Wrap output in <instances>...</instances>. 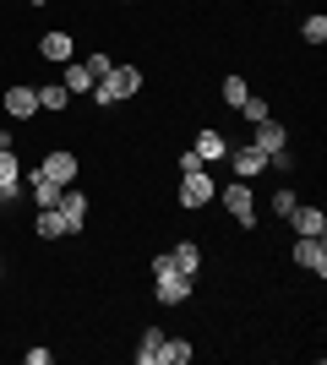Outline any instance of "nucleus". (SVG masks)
Instances as JSON below:
<instances>
[{
    "instance_id": "nucleus-1",
    "label": "nucleus",
    "mask_w": 327,
    "mask_h": 365,
    "mask_svg": "<svg viewBox=\"0 0 327 365\" xmlns=\"http://www.w3.org/2000/svg\"><path fill=\"white\" fill-rule=\"evenodd\" d=\"M153 289H158V305H186L191 300V278L170 262V251L153 262Z\"/></svg>"
},
{
    "instance_id": "nucleus-2",
    "label": "nucleus",
    "mask_w": 327,
    "mask_h": 365,
    "mask_svg": "<svg viewBox=\"0 0 327 365\" xmlns=\"http://www.w3.org/2000/svg\"><path fill=\"white\" fill-rule=\"evenodd\" d=\"M137 88H142V71H137V66H115L104 82H93V98H98V104H120V98H131Z\"/></svg>"
},
{
    "instance_id": "nucleus-3",
    "label": "nucleus",
    "mask_w": 327,
    "mask_h": 365,
    "mask_svg": "<svg viewBox=\"0 0 327 365\" xmlns=\"http://www.w3.org/2000/svg\"><path fill=\"white\" fill-rule=\"evenodd\" d=\"M213 197L218 191H213V175H207V169H191L186 180H180V202H186V207H207Z\"/></svg>"
},
{
    "instance_id": "nucleus-4",
    "label": "nucleus",
    "mask_w": 327,
    "mask_h": 365,
    "mask_svg": "<svg viewBox=\"0 0 327 365\" xmlns=\"http://www.w3.org/2000/svg\"><path fill=\"white\" fill-rule=\"evenodd\" d=\"M224 207H229V213H234V224H256V197H251V185L246 180H234L229 185V191H224Z\"/></svg>"
},
{
    "instance_id": "nucleus-5",
    "label": "nucleus",
    "mask_w": 327,
    "mask_h": 365,
    "mask_svg": "<svg viewBox=\"0 0 327 365\" xmlns=\"http://www.w3.org/2000/svg\"><path fill=\"white\" fill-rule=\"evenodd\" d=\"M38 175L55 180V185H71V180H77V153H49L44 164H38Z\"/></svg>"
},
{
    "instance_id": "nucleus-6",
    "label": "nucleus",
    "mask_w": 327,
    "mask_h": 365,
    "mask_svg": "<svg viewBox=\"0 0 327 365\" xmlns=\"http://www.w3.org/2000/svg\"><path fill=\"white\" fill-rule=\"evenodd\" d=\"M55 207H61V218H66V235H77V229L88 224V197H82V191H61Z\"/></svg>"
},
{
    "instance_id": "nucleus-7",
    "label": "nucleus",
    "mask_w": 327,
    "mask_h": 365,
    "mask_svg": "<svg viewBox=\"0 0 327 365\" xmlns=\"http://www.w3.org/2000/svg\"><path fill=\"white\" fill-rule=\"evenodd\" d=\"M295 262H300V267H311V273L322 278L327 273V245L311 240V235H300V240H295Z\"/></svg>"
},
{
    "instance_id": "nucleus-8",
    "label": "nucleus",
    "mask_w": 327,
    "mask_h": 365,
    "mask_svg": "<svg viewBox=\"0 0 327 365\" xmlns=\"http://www.w3.org/2000/svg\"><path fill=\"white\" fill-rule=\"evenodd\" d=\"M6 109H11V120H33L38 115V88H11L6 93Z\"/></svg>"
},
{
    "instance_id": "nucleus-9",
    "label": "nucleus",
    "mask_w": 327,
    "mask_h": 365,
    "mask_svg": "<svg viewBox=\"0 0 327 365\" xmlns=\"http://www.w3.org/2000/svg\"><path fill=\"white\" fill-rule=\"evenodd\" d=\"M229 164H234V175H246V180H251V175H262V169H267V153L246 142V148H234V153H229Z\"/></svg>"
},
{
    "instance_id": "nucleus-10",
    "label": "nucleus",
    "mask_w": 327,
    "mask_h": 365,
    "mask_svg": "<svg viewBox=\"0 0 327 365\" xmlns=\"http://www.w3.org/2000/svg\"><path fill=\"white\" fill-rule=\"evenodd\" d=\"M284 142H289V131H284L279 120H262V125H256V137H251V148H262L267 158H273V153H284Z\"/></svg>"
},
{
    "instance_id": "nucleus-11",
    "label": "nucleus",
    "mask_w": 327,
    "mask_h": 365,
    "mask_svg": "<svg viewBox=\"0 0 327 365\" xmlns=\"http://www.w3.org/2000/svg\"><path fill=\"white\" fill-rule=\"evenodd\" d=\"M289 218H295V235H311V240H322V235H327L322 207H300V202H295V213H289Z\"/></svg>"
},
{
    "instance_id": "nucleus-12",
    "label": "nucleus",
    "mask_w": 327,
    "mask_h": 365,
    "mask_svg": "<svg viewBox=\"0 0 327 365\" xmlns=\"http://www.w3.org/2000/svg\"><path fill=\"white\" fill-rule=\"evenodd\" d=\"M38 55H44V61H77V49H71V38H66V33H44V38H38Z\"/></svg>"
},
{
    "instance_id": "nucleus-13",
    "label": "nucleus",
    "mask_w": 327,
    "mask_h": 365,
    "mask_svg": "<svg viewBox=\"0 0 327 365\" xmlns=\"http://www.w3.org/2000/svg\"><path fill=\"white\" fill-rule=\"evenodd\" d=\"M16 175H22V169H16V153L0 148V197H6V202H16V191H22V185H16Z\"/></svg>"
},
{
    "instance_id": "nucleus-14",
    "label": "nucleus",
    "mask_w": 327,
    "mask_h": 365,
    "mask_svg": "<svg viewBox=\"0 0 327 365\" xmlns=\"http://www.w3.org/2000/svg\"><path fill=\"white\" fill-rule=\"evenodd\" d=\"M197 158H202V164H213V158H224V153H229V142L218 137V131H197Z\"/></svg>"
},
{
    "instance_id": "nucleus-15",
    "label": "nucleus",
    "mask_w": 327,
    "mask_h": 365,
    "mask_svg": "<svg viewBox=\"0 0 327 365\" xmlns=\"http://www.w3.org/2000/svg\"><path fill=\"white\" fill-rule=\"evenodd\" d=\"M170 262H175V267H180L186 278H197V267H202V251H197L191 240H180V245L170 251Z\"/></svg>"
},
{
    "instance_id": "nucleus-16",
    "label": "nucleus",
    "mask_w": 327,
    "mask_h": 365,
    "mask_svg": "<svg viewBox=\"0 0 327 365\" xmlns=\"http://www.w3.org/2000/svg\"><path fill=\"white\" fill-rule=\"evenodd\" d=\"M66 93H93V76H88V66L82 61H66V82H61Z\"/></svg>"
},
{
    "instance_id": "nucleus-17",
    "label": "nucleus",
    "mask_w": 327,
    "mask_h": 365,
    "mask_svg": "<svg viewBox=\"0 0 327 365\" xmlns=\"http://www.w3.org/2000/svg\"><path fill=\"white\" fill-rule=\"evenodd\" d=\"M186 360H191L186 338H164V344H158V365H186Z\"/></svg>"
},
{
    "instance_id": "nucleus-18",
    "label": "nucleus",
    "mask_w": 327,
    "mask_h": 365,
    "mask_svg": "<svg viewBox=\"0 0 327 365\" xmlns=\"http://www.w3.org/2000/svg\"><path fill=\"white\" fill-rule=\"evenodd\" d=\"M158 344H164V333H158V327H147V333H142V344H137V365H158Z\"/></svg>"
},
{
    "instance_id": "nucleus-19",
    "label": "nucleus",
    "mask_w": 327,
    "mask_h": 365,
    "mask_svg": "<svg viewBox=\"0 0 327 365\" xmlns=\"http://www.w3.org/2000/svg\"><path fill=\"white\" fill-rule=\"evenodd\" d=\"M61 191H66V185L44 180V175H33V202H38V207H55V202H61Z\"/></svg>"
},
{
    "instance_id": "nucleus-20",
    "label": "nucleus",
    "mask_w": 327,
    "mask_h": 365,
    "mask_svg": "<svg viewBox=\"0 0 327 365\" xmlns=\"http://www.w3.org/2000/svg\"><path fill=\"white\" fill-rule=\"evenodd\" d=\"M38 235H44V240L66 235V218H61V207H38Z\"/></svg>"
},
{
    "instance_id": "nucleus-21",
    "label": "nucleus",
    "mask_w": 327,
    "mask_h": 365,
    "mask_svg": "<svg viewBox=\"0 0 327 365\" xmlns=\"http://www.w3.org/2000/svg\"><path fill=\"white\" fill-rule=\"evenodd\" d=\"M246 98H251V88H246V82H240V76H224V104H229V109H240Z\"/></svg>"
},
{
    "instance_id": "nucleus-22",
    "label": "nucleus",
    "mask_w": 327,
    "mask_h": 365,
    "mask_svg": "<svg viewBox=\"0 0 327 365\" xmlns=\"http://www.w3.org/2000/svg\"><path fill=\"white\" fill-rule=\"evenodd\" d=\"M240 115H246V120H251V125H262V120H273V109H267V104H262V98H256V93H251L246 104H240Z\"/></svg>"
},
{
    "instance_id": "nucleus-23",
    "label": "nucleus",
    "mask_w": 327,
    "mask_h": 365,
    "mask_svg": "<svg viewBox=\"0 0 327 365\" xmlns=\"http://www.w3.org/2000/svg\"><path fill=\"white\" fill-rule=\"evenodd\" d=\"M66 104H71L66 88H38V109H66Z\"/></svg>"
},
{
    "instance_id": "nucleus-24",
    "label": "nucleus",
    "mask_w": 327,
    "mask_h": 365,
    "mask_svg": "<svg viewBox=\"0 0 327 365\" xmlns=\"http://www.w3.org/2000/svg\"><path fill=\"white\" fill-rule=\"evenodd\" d=\"M88 66V76H93V82H104L109 71H115V61H109V55H93V61H82Z\"/></svg>"
},
{
    "instance_id": "nucleus-25",
    "label": "nucleus",
    "mask_w": 327,
    "mask_h": 365,
    "mask_svg": "<svg viewBox=\"0 0 327 365\" xmlns=\"http://www.w3.org/2000/svg\"><path fill=\"white\" fill-rule=\"evenodd\" d=\"M300 33H306L311 44H322V38H327V16H306V28H300Z\"/></svg>"
},
{
    "instance_id": "nucleus-26",
    "label": "nucleus",
    "mask_w": 327,
    "mask_h": 365,
    "mask_svg": "<svg viewBox=\"0 0 327 365\" xmlns=\"http://www.w3.org/2000/svg\"><path fill=\"white\" fill-rule=\"evenodd\" d=\"M273 213H279V218L295 213V191H273Z\"/></svg>"
},
{
    "instance_id": "nucleus-27",
    "label": "nucleus",
    "mask_w": 327,
    "mask_h": 365,
    "mask_svg": "<svg viewBox=\"0 0 327 365\" xmlns=\"http://www.w3.org/2000/svg\"><path fill=\"white\" fill-rule=\"evenodd\" d=\"M28 6H44V0H28Z\"/></svg>"
},
{
    "instance_id": "nucleus-28",
    "label": "nucleus",
    "mask_w": 327,
    "mask_h": 365,
    "mask_svg": "<svg viewBox=\"0 0 327 365\" xmlns=\"http://www.w3.org/2000/svg\"><path fill=\"white\" fill-rule=\"evenodd\" d=\"M0 148H6V137H0Z\"/></svg>"
},
{
    "instance_id": "nucleus-29",
    "label": "nucleus",
    "mask_w": 327,
    "mask_h": 365,
    "mask_svg": "<svg viewBox=\"0 0 327 365\" xmlns=\"http://www.w3.org/2000/svg\"><path fill=\"white\" fill-rule=\"evenodd\" d=\"M0 273H6V267H0Z\"/></svg>"
},
{
    "instance_id": "nucleus-30",
    "label": "nucleus",
    "mask_w": 327,
    "mask_h": 365,
    "mask_svg": "<svg viewBox=\"0 0 327 365\" xmlns=\"http://www.w3.org/2000/svg\"><path fill=\"white\" fill-rule=\"evenodd\" d=\"M0 202H6V197H0Z\"/></svg>"
}]
</instances>
